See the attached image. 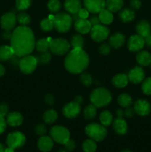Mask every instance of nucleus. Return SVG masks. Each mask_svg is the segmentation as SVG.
<instances>
[{
  "instance_id": "obj_1",
  "label": "nucleus",
  "mask_w": 151,
  "mask_h": 152,
  "mask_svg": "<svg viewBox=\"0 0 151 152\" xmlns=\"http://www.w3.org/2000/svg\"><path fill=\"white\" fill-rule=\"evenodd\" d=\"M35 37L32 30L27 26L17 27L12 32L10 47L19 57L29 55L35 48Z\"/></svg>"
},
{
  "instance_id": "obj_2",
  "label": "nucleus",
  "mask_w": 151,
  "mask_h": 152,
  "mask_svg": "<svg viewBox=\"0 0 151 152\" xmlns=\"http://www.w3.org/2000/svg\"><path fill=\"white\" fill-rule=\"evenodd\" d=\"M89 56L81 48H75L69 52L65 59L67 71L72 74H80L88 67Z\"/></svg>"
},
{
  "instance_id": "obj_3",
  "label": "nucleus",
  "mask_w": 151,
  "mask_h": 152,
  "mask_svg": "<svg viewBox=\"0 0 151 152\" xmlns=\"http://www.w3.org/2000/svg\"><path fill=\"white\" fill-rule=\"evenodd\" d=\"M90 102L97 108L106 106L112 100L111 93L105 88H98L93 90L90 96Z\"/></svg>"
},
{
  "instance_id": "obj_4",
  "label": "nucleus",
  "mask_w": 151,
  "mask_h": 152,
  "mask_svg": "<svg viewBox=\"0 0 151 152\" xmlns=\"http://www.w3.org/2000/svg\"><path fill=\"white\" fill-rule=\"evenodd\" d=\"M53 26L59 33H67L70 30L73 19L71 16L67 13H59L54 16L53 19Z\"/></svg>"
},
{
  "instance_id": "obj_5",
  "label": "nucleus",
  "mask_w": 151,
  "mask_h": 152,
  "mask_svg": "<svg viewBox=\"0 0 151 152\" xmlns=\"http://www.w3.org/2000/svg\"><path fill=\"white\" fill-rule=\"evenodd\" d=\"M85 133L90 139L97 142H101L106 137L107 131L103 125L98 124V123H90L86 126Z\"/></svg>"
},
{
  "instance_id": "obj_6",
  "label": "nucleus",
  "mask_w": 151,
  "mask_h": 152,
  "mask_svg": "<svg viewBox=\"0 0 151 152\" xmlns=\"http://www.w3.org/2000/svg\"><path fill=\"white\" fill-rule=\"evenodd\" d=\"M70 46L68 40L65 39L56 38L51 40L49 49L54 54L62 56L69 52Z\"/></svg>"
},
{
  "instance_id": "obj_7",
  "label": "nucleus",
  "mask_w": 151,
  "mask_h": 152,
  "mask_svg": "<svg viewBox=\"0 0 151 152\" xmlns=\"http://www.w3.org/2000/svg\"><path fill=\"white\" fill-rule=\"evenodd\" d=\"M50 137L59 144H65L70 139V132L64 126H55L50 130Z\"/></svg>"
},
{
  "instance_id": "obj_8",
  "label": "nucleus",
  "mask_w": 151,
  "mask_h": 152,
  "mask_svg": "<svg viewBox=\"0 0 151 152\" xmlns=\"http://www.w3.org/2000/svg\"><path fill=\"white\" fill-rule=\"evenodd\" d=\"M26 138L24 134L20 132H14L9 134L6 139V143L7 146L13 149L20 148L25 145Z\"/></svg>"
},
{
  "instance_id": "obj_9",
  "label": "nucleus",
  "mask_w": 151,
  "mask_h": 152,
  "mask_svg": "<svg viewBox=\"0 0 151 152\" xmlns=\"http://www.w3.org/2000/svg\"><path fill=\"white\" fill-rule=\"evenodd\" d=\"M37 65H38V62L35 56L29 54L20 59L19 67L22 73L28 74H31L35 71Z\"/></svg>"
},
{
  "instance_id": "obj_10",
  "label": "nucleus",
  "mask_w": 151,
  "mask_h": 152,
  "mask_svg": "<svg viewBox=\"0 0 151 152\" xmlns=\"http://www.w3.org/2000/svg\"><path fill=\"white\" fill-rule=\"evenodd\" d=\"M90 32V37L93 39V40L97 42H101L107 38L110 34V30L105 25L99 24V25L92 26Z\"/></svg>"
},
{
  "instance_id": "obj_11",
  "label": "nucleus",
  "mask_w": 151,
  "mask_h": 152,
  "mask_svg": "<svg viewBox=\"0 0 151 152\" xmlns=\"http://www.w3.org/2000/svg\"><path fill=\"white\" fill-rule=\"evenodd\" d=\"M80 111H81L80 103L75 100L73 102H70L66 104L62 110L64 116L69 119L76 118V117H78V114H80Z\"/></svg>"
},
{
  "instance_id": "obj_12",
  "label": "nucleus",
  "mask_w": 151,
  "mask_h": 152,
  "mask_svg": "<svg viewBox=\"0 0 151 152\" xmlns=\"http://www.w3.org/2000/svg\"><path fill=\"white\" fill-rule=\"evenodd\" d=\"M144 45V38L139 34H136L130 37L127 42V48L131 52H136L142 50Z\"/></svg>"
},
{
  "instance_id": "obj_13",
  "label": "nucleus",
  "mask_w": 151,
  "mask_h": 152,
  "mask_svg": "<svg viewBox=\"0 0 151 152\" xmlns=\"http://www.w3.org/2000/svg\"><path fill=\"white\" fill-rule=\"evenodd\" d=\"M16 16L13 12L6 13L1 16V25L4 31H12L15 28L16 24Z\"/></svg>"
},
{
  "instance_id": "obj_14",
  "label": "nucleus",
  "mask_w": 151,
  "mask_h": 152,
  "mask_svg": "<svg viewBox=\"0 0 151 152\" xmlns=\"http://www.w3.org/2000/svg\"><path fill=\"white\" fill-rule=\"evenodd\" d=\"M84 7L92 13H99L105 8V0H84Z\"/></svg>"
},
{
  "instance_id": "obj_15",
  "label": "nucleus",
  "mask_w": 151,
  "mask_h": 152,
  "mask_svg": "<svg viewBox=\"0 0 151 152\" xmlns=\"http://www.w3.org/2000/svg\"><path fill=\"white\" fill-rule=\"evenodd\" d=\"M129 81L133 84H139L144 80L145 74L142 68L139 66H136L131 69L129 72L128 75Z\"/></svg>"
},
{
  "instance_id": "obj_16",
  "label": "nucleus",
  "mask_w": 151,
  "mask_h": 152,
  "mask_svg": "<svg viewBox=\"0 0 151 152\" xmlns=\"http://www.w3.org/2000/svg\"><path fill=\"white\" fill-rule=\"evenodd\" d=\"M151 106L149 102L145 99H139L134 104V111L139 115L144 117L150 113Z\"/></svg>"
},
{
  "instance_id": "obj_17",
  "label": "nucleus",
  "mask_w": 151,
  "mask_h": 152,
  "mask_svg": "<svg viewBox=\"0 0 151 152\" xmlns=\"http://www.w3.org/2000/svg\"><path fill=\"white\" fill-rule=\"evenodd\" d=\"M23 122V117L17 111H13L7 114L6 116V123L12 127H17L22 125Z\"/></svg>"
},
{
  "instance_id": "obj_18",
  "label": "nucleus",
  "mask_w": 151,
  "mask_h": 152,
  "mask_svg": "<svg viewBox=\"0 0 151 152\" xmlns=\"http://www.w3.org/2000/svg\"><path fill=\"white\" fill-rule=\"evenodd\" d=\"M74 26L76 31L81 34H85L90 32L92 25L87 19H78L74 22Z\"/></svg>"
},
{
  "instance_id": "obj_19",
  "label": "nucleus",
  "mask_w": 151,
  "mask_h": 152,
  "mask_svg": "<svg viewBox=\"0 0 151 152\" xmlns=\"http://www.w3.org/2000/svg\"><path fill=\"white\" fill-rule=\"evenodd\" d=\"M38 148L42 152H48L53 148V140L50 137L41 136L37 143Z\"/></svg>"
},
{
  "instance_id": "obj_20",
  "label": "nucleus",
  "mask_w": 151,
  "mask_h": 152,
  "mask_svg": "<svg viewBox=\"0 0 151 152\" xmlns=\"http://www.w3.org/2000/svg\"><path fill=\"white\" fill-rule=\"evenodd\" d=\"M113 127L115 133L119 135H124L127 133V124L125 120L123 118H118L117 117L115 119L113 123Z\"/></svg>"
},
{
  "instance_id": "obj_21",
  "label": "nucleus",
  "mask_w": 151,
  "mask_h": 152,
  "mask_svg": "<svg viewBox=\"0 0 151 152\" xmlns=\"http://www.w3.org/2000/svg\"><path fill=\"white\" fill-rule=\"evenodd\" d=\"M64 6L65 10L71 14L77 13L81 8L80 0H65Z\"/></svg>"
},
{
  "instance_id": "obj_22",
  "label": "nucleus",
  "mask_w": 151,
  "mask_h": 152,
  "mask_svg": "<svg viewBox=\"0 0 151 152\" xmlns=\"http://www.w3.org/2000/svg\"><path fill=\"white\" fill-rule=\"evenodd\" d=\"M124 42H125V37L120 33L114 34L113 35L111 36L109 40L110 45L115 49L121 47L124 45Z\"/></svg>"
},
{
  "instance_id": "obj_23",
  "label": "nucleus",
  "mask_w": 151,
  "mask_h": 152,
  "mask_svg": "<svg viewBox=\"0 0 151 152\" xmlns=\"http://www.w3.org/2000/svg\"><path fill=\"white\" fill-rule=\"evenodd\" d=\"M136 31L139 35L145 38L150 34L151 26L147 21L142 20L136 25Z\"/></svg>"
},
{
  "instance_id": "obj_24",
  "label": "nucleus",
  "mask_w": 151,
  "mask_h": 152,
  "mask_svg": "<svg viewBox=\"0 0 151 152\" xmlns=\"http://www.w3.org/2000/svg\"><path fill=\"white\" fill-rule=\"evenodd\" d=\"M138 63L142 66H148L151 64V54L146 50L140 51L136 56Z\"/></svg>"
},
{
  "instance_id": "obj_25",
  "label": "nucleus",
  "mask_w": 151,
  "mask_h": 152,
  "mask_svg": "<svg viewBox=\"0 0 151 152\" xmlns=\"http://www.w3.org/2000/svg\"><path fill=\"white\" fill-rule=\"evenodd\" d=\"M128 77L124 74H118L114 76L112 80L113 85L116 88H124L128 83Z\"/></svg>"
},
{
  "instance_id": "obj_26",
  "label": "nucleus",
  "mask_w": 151,
  "mask_h": 152,
  "mask_svg": "<svg viewBox=\"0 0 151 152\" xmlns=\"http://www.w3.org/2000/svg\"><path fill=\"white\" fill-rule=\"evenodd\" d=\"M124 5L123 0H107L105 1V6L110 11L116 12L121 10Z\"/></svg>"
},
{
  "instance_id": "obj_27",
  "label": "nucleus",
  "mask_w": 151,
  "mask_h": 152,
  "mask_svg": "<svg viewBox=\"0 0 151 152\" xmlns=\"http://www.w3.org/2000/svg\"><path fill=\"white\" fill-rule=\"evenodd\" d=\"M99 18L100 19L101 23L104 24V25H109V24L112 23L113 20V15L112 12L110 11L109 10L104 8L99 13Z\"/></svg>"
},
{
  "instance_id": "obj_28",
  "label": "nucleus",
  "mask_w": 151,
  "mask_h": 152,
  "mask_svg": "<svg viewBox=\"0 0 151 152\" xmlns=\"http://www.w3.org/2000/svg\"><path fill=\"white\" fill-rule=\"evenodd\" d=\"M118 16L123 22H130L135 19V12L133 9L124 8L120 11Z\"/></svg>"
},
{
  "instance_id": "obj_29",
  "label": "nucleus",
  "mask_w": 151,
  "mask_h": 152,
  "mask_svg": "<svg viewBox=\"0 0 151 152\" xmlns=\"http://www.w3.org/2000/svg\"><path fill=\"white\" fill-rule=\"evenodd\" d=\"M13 55L14 53L10 46L3 45L0 47V61L9 60Z\"/></svg>"
},
{
  "instance_id": "obj_30",
  "label": "nucleus",
  "mask_w": 151,
  "mask_h": 152,
  "mask_svg": "<svg viewBox=\"0 0 151 152\" xmlns=\"http://www.w3.org/2000/svg\"><path fill=\"white\" fill-rule=\"evenodd\" d=\"M70 45L73 49L81 48L83 49L84 45V38L80 34H75L72 37L70 40Z\"/></svg>"
},
{
  "instance_id": "obj_31",
  "label": "nucleus",
  "mask_w": 151,
  "mask_h": 152,
  "mask_svg": "<svg viewBox=\"0 0 151 152\" xmlns=\"http://www.w3.org/2000/svg\"><path fill=\"white\" fill-rule=\"evenodd\" d=\"M57 117V112L53 109L46 111L43 114V120H44V123H47V124H51V123H54Z\"/></svg>"
},
{
  "instance_id": "obj_32",
  "label": "nucleus",
  "mask_w": 151,
  "mask_h": 152,
  "mask_svg": "<svg viewBox=\"0 0 151 152\" xmlns=\"http://www.w3.org/2000/svg\"><path fill=\"white\" fill-rule=\"evenodd\" d=\"M118 102L123 108H128V107H130V105L133 103V99L130 95L124 93L119 95L118 98Z\"/></svg>"
},
{
  "instance_id": "obj_33",
  "label": "nucleus",
  "mask_w": 151,
  "mask_h": 152,
  "mask_svg": "<svg viewBox=\"0 0 151 152\" xmlns=\"http://www.w3.org/2000/svg\"><path fill=\"white\" fill-rule=\"evenodd\" d=\"M97 107L93 104L88 105L84 110V116L86 120H93L96 117Z\"/></svg>"
},
{
  "instance_id": "obj_34",
  "label": "nucleus",
  "mask_w": 151,
  "mask_h": 152,
  "mask_svg": "<svg viewBox=\"0 0 151 152\" xmlns=\"http://www.w3.org/2000/svg\"><path fill=\"white\" fill-rule=\"evenodd\" d=\"M35 57L38 64L41 65H47L51 60V55L47 50L44 52H40L39 54H37Z\"/></svg>"
},
{
  "instance_id": "obj_35",
  "label": "nucleus",
  "mask_w": 151,
  "mask_h": 152,
  "mask_svg": "<svg viewBox=\"0 0 151 152\" xmlns=\"http://www.w3.org/2000/svg\"><path fill=\"white\" fill-rule=\"evenodd\" d=\"M100 121L104 126H109L112 123L113 116L109 111H103L100 114Z\"/></svg>"
},
{
  "instance_id": "obj_36",
  "label": "nucleus",
  "mask_w": 151,
  "mask_h": 152,
  "mask_svg": "<svg viewBox=\"0 0 151 152\" xmlns=\"http://www.w3.org/2000/svg\"><path fill=\"white\" fill-rule=\"evenodd\" d=\"M35 48L38 52L47 51L50 48V42L45 38L40 39L36 42Z\"/></svg>"
},
{
  "instance_id": "obj_37",
  "label": "nucleus",
  "mask_w": 151,
  "mask_h": 152,
  "mask_svg": "<svg viewBox=\"0 0 151 152\" xmlns=\"http://www.w3.org/2000/svg\"><path fill=\"white\" fill-rule=\"evenodd\" d=\"M97 148L96 142L92 139H87L82 144L83 151L84 152H95Z\"/></svg>"
},
{
  "instance_id": "obj_38",
  "label": "nucleus",
  "mask_w": 151,
  "mask_h": 152,
  "mask_svg": "<svg viewBox=\"0 0 151 152\" xmlns=\"http://www.w3.org/2000/svg\"><path fill=\"white\" fill-rule=\"evenodd\" d=\"M16 19H17V22L22 26H27V25L30 23L31 21V18L30 15L25 13V12L19 13L16 16Z\"/></svg>"
},
{
  "instance_id": "obj_39",
  "label": "nucleus",
  "mask_w": 151,
  "mask_h": 152,
  "mask_svg": "<svg viewBox=\"0 0 151 152\" xmlns=\"http://www.w3.org/2000/svg\"><path fill=\"white\" fill-rule=\"evenodd\" d=\"M125 110L123 109H118L117 110L115 114H116L117 117L118 118H123V117H128V118H130V117H133L134 115V110L132 109L130 107H128V108H125Z\"/></svg>"
},
{
  "instance_id": "obj_40",
  "label": "nucleus",
  "mask_w": 151,
  "mask_h": 152,
  "mask_svg": "<svg viewBox=\"0 0 151 152\" xmlns=\"http://www.w3.org/2000/svg\"><path fill=\"white\" fill-rule=\"evenodd\" d=\"M31 2V0H16V8L19 11L25 10L30 7Z\"/></svg>"
},
{
  "instance_id": "obj_41",
  "label": "nucleus",
  "mask_w": 151,
  "mask_h": 152,
  "mask_svg": "<svg viewBox=\"0 0 151 152\" xmlns=\"http://www.w3.org/2000/svg\"><path fill=\"white\" fill-rule=\"evenodd\" d=\"M62 4L59 0H49L47 3V7L52 13H57L60 10Z\"/></svg>"
},
{
  "instance_id": "obj_42",
  "label": "nucleus",
  "mask_w": 151,
  "mask_h": 152,
  "mask_svg": "<svg viewBox=\"0 0 151 152\" xmlns=\"http://www.w3.org/2000/svg\"><path fill=\"white\" fill-rule=\"evenodd\" d=\"M40 26H41V29L44 31H45V32H49V31H52L54 28L53 20H50L48 18L43 19L41 22Z\"/></svg>"
},
{
  "instance_id": "obj_43",
  "label": "nucleus",
  "mask_w": 151,
  "mask_h": 152,
  "mask_svg": "<svg viewBox=\"0 0 151 152\" xmlns=\"http://www.w3.org/2000/svg\"><path fill=\"white\" fill-rule=\"evenodd\" d=\"M142 90L146 95H151V77L147 78L142 82Z\"/></svg>"
},
{
  "instance_id": "obj_44",
  "label": "nucleus",
  "mask_w": 151,
  "mask_h": 152,
  "mask_svg": "<svg viewBox=\"0 0 151 152\" xmlns=\"http://www.w3.org/2000/svg\"><path fill=\"white\" fill-rule=\"evenodd\" d=\"M80 80H81V83L85 86H90L93 83V78L90 74H87V73H84L81 74L80 77Z\"/></svg>"
},
{
  "instance_id": "obj_45",
  "label": "nucleus",
  "mask_w": 151,
  "mask_h": 152,
  "mask_svg": "<svg viewBox=\"0 0 151 152\" xmlns=\"http://www.w3.org/2000/svg\"><path fill=\"white\" fill-rule=\"evenodd\" d=\"M34 130H35L36 134L39 135V136H44L47 133V128L42 123H38L35 126V129Z\"/></svg>"
},
{
  "instance_id": "obj_46",
  "label": "nucleus",
  "mask_w": 151,
  "mask_h": 152,
  "mask_svg": "<svg viewBox=\"0 0 151 152\" xmlns=\"http://www.w3.org/2000/svg\"><path fill=\"white\" fill-rule=\"evenodd\" d=\"M64 145H65V150L68 151H73L76 148V142L73 140L69 139Z\"/></svg>"
},
{
  "instance_id": "obj_47",
  "label": "nucleus",
  "mask_w": 151,
  "mask_h": 152,
  "mask_svg": "<svg viewBox=\"0 0 151 152\" xmlns=\"http://www.w3.org/2000/svg\"><path fill=\"white\" fill-rule=\"evenodd\" d=\"M111 50V46L110 45V44H103L102 45H101V47L99 48V52L100 53L103 55H107L110 52Z\"/></svg>"
},
{
  "instance_id": "obj_48",
  "label": "nucleus",
  "mask_w": 151,
  "mask_h": 152,
  "mask_svg": "<svg viewBox=\"0 0 151 152\" xmlns=\"http://www.w3.org/2000/svg\"><path fill=\"white\" fill-rule=\"evenodd\" d=\"M9 107L7 104L6 103H1L0 105V117H4L7 115L8 113Z\"/></svg>"
},
{
  "instance_id": "obj_49",
  "label": "nucleus",
  "mask_w": 151,
  "mask_h": 152,
  "mask_svg": "<svg viewBox=\"0 0 151 152\" xmlns=\"http://www.w3.org/2000/svg\"><path fill=\"white\" fill-rule=\"evenodd\" d=\"M78 15L80 19H87L89 16V11L86 8H81L78 12Z\"/></svg>"
},
{
  "instance_id": "obj_50",
  "label": "nucleus",
  "mask_w": 151,
  "mask_h": 152,
  "mask_svg": "<svg viewBox=\"0 0 151 152\" xmlns=\"http://www.w3.org/2000/svg\"><path fill=\"white\" fill-rule=\"evenodd\" d=\"M130 6L133 10H139L142 6V1L141 0H132L130 2Z\"/></svg>"
},
{
  "instance_id": "obj_51",
  "label": "nucleus",
  "mask_w": 151,
  "mask_h": 152,
  "mask_svg": "<svg viewBox=\"0 0 151 152\" xmlns=\"http://www.w3.org/2000/svg\"><path fill=\"white\" fill-rule=\"evenodd\" d=\"M89 22H90L92 26H94V25H97L101 24L100 19H99V16H92L89 19Z\"/></svg>"
},
{
  "instance_id": "obj_52",
  "label": "nucleus",
  "mask_w": 151,
  "mask_h": 152,
  "mask_svg": "<svg viewBox=\"0 0 151 152\" xmlns=\"http://www.w3.org/2000/svg\"><path fill=\"white\" fill-rule=\"evenodd\" d=\"M6 126H7V123L4 120V117H0V134H1L5 131Z\"/></svg>"
},
{
  "instance_id": "obj_53",
  "label": "nucleus",
  "mask_w": 151,
  "mask_h": 152,
  "mask_svg": "<svg viewBox=\"0 0 151 152\" xmlns=\"http://www.w3.org/2000/svg\"><path fill=\"white\" fill-rule=\"evenodd\" d=\"M19 56H17L16 55L14 54L10 59H9V60L10 61V63H11L13 66L16 67L19 66V62H20V59H19Z\"/></svg>"
},
{
  "instance_id": "obj_54",
  "label": "nucleus",
  "mask_w": 151,
  "mask_h": 152,
  "mask_svg": "<svg viewBox=\"0 0 151 152\" xmlns=\"http://www.w3.org/2000/svg\"><path fill=\"white\" fill-rule=\"evenodd\" d=\"M45 102L50 105H53V103H54V102H55V99H54V97H53V95H52V94L46 95V96H45Z\"/></svg>"
},
{
  "instance_id": "obj_55",
  "label": "nucleus",
  "mask_w": 151,
  "mask_h": 152,
  "mask_svg": "<svg viewBox=\"0 0 151 152\" xmlns=\"http://www.w3.org/2000/svg\"><path fill=\"white\" fill-rule=\"evenodd\" d=\"M12 37L11 31H5L2 34V37L5 40H10Z\"/></svg>"
},
{
  "instance_id": "obj_56",
  "label": "nucleus",
  "mask_w": 151,
  "mask_h": 152,
  "mask_svg": "<svg viewBox=\"0 0 151 152\" xmlns=\"http://www.w3.org/2000/svg\"><path fill=\"white\" fill-rule=\"evenodd\" d=\"M145 39V44L147 45V46L149 48H151V33L144 38Z\"/></svg>"
},
{
  "instance_id": "obj_57",
  "label": "nucleus",
  "mask_w": 151,
  "mask_h": 152,
  "mask_svg": "<svg viewBox=\"0 0 151 152\" xmlns=\"http://www.w3.org/2000/svg\"><path fill=\"white\" fill-rule=\"evenodd\" d=\"M5 73V69H4V67L2 65L0 64V77L3 76Z\"/></svg>"
},
{
  "instance_id": "obj_58",
  "label": "nucleus",
  "mask_w": 151,
  "mask_h": 152,
  "mask_svg": "<svg viewBox=\"0 0 151 152\" xmlns=\"http://www.w3.org/2000/svg\"><path fill=\"white\" fill-rule=\"evenodd\" d=\"M74 100L75 101H76L77 102H78V103H81V102H82V97H81V96H76V98H75V99H74Z\"/></svg>"
},
{
  "instance_id": "obj_59",
  "label": "nucleus",
  "mask_w": 151,
  "mask_h": 152,
  "mask_svg": "<svg viewBox=\"0 0 151 152\" xmlns=\"http://www.w3.org/2000/svg\"><path fill=\"white\" fill-rule=\"evenodd\" d=\"M5 146L0 142V152H4L5 151Z\"/></svg>"
},
{
  "instance_id": "obj_60",
  "label": "nucleus",
  "mask_w": 151,
  "mask_h": 152,
  "mask_svg": "<svg viewBox=\"0 0 151 152\" xmlns=\"http://www.w3.org/2000/svg\"><path fill=\"white\" fill-rule=\"evenodd\" d=\"M4 152H14V149H13V148L8 147V148H5V151Z\"/></svg>"
},
{
  "instance_id": "obj_61",
  "label": "nucleus",
  "mask_w": 151,
  "mask_h": 152,
  "mask_svg": "<svg viewBox=\"0 0 151 152\" xmlns=\"http://www.w3.org/2000/svg\"><path fill=\"white\" fill-rule=\"evenodd\" d=\"M48 19H50V20H53V19H54V16H53V15H50L48 17Z\"/></svg>"
},
{
  "instance_id": "obj_62",
  "label": "nucleus",
  "mask_w": 151,
  "mask_h": 152,
  "mask_svg": "<svg viewBox=\"0 0 151 152\" xmlns=\"http://www.w3.org/2000/svg\"><path fill=\"white\" fill-rule=\"evenodd\" d=\"M121 152H132V151H130V150H128V149H124V150H123V151H121Z\"/></svg>"
},
{
  "instance_id": "obj_63",
  "label": "nucleus",
  "mask_w": 151,
  "mask_h": 152,
  "mask_svg": "<svg viewBox=\"0 0 151 152\" xmlns=\"http://www.w3.org/2000/svg\"><path fill=\"white\" fill-rule=\"evenodd\" d=\"M58 152H70V151H67V150L62 149V150H60V151H59Z\"/></svg>"
},
{
  "instance_id": "obj_64",
  "label": "nucleus",
  "mask_w": 151,
  "mask_h": 152,
  "mask_svg": "<svg viewBox=\"0 0 151 152\" xmlns=\"http://www.w3.org/2000/svg\"><path fill=\"white\" fill-rule=\"evenodd\" d=\"M150 67H151V64H150Z\"/></svg>"
}]
</instances>
